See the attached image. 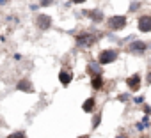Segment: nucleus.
I'll return each mask as SVG.
<instances>
[{
    "label": "nucleus",
    "instance_id": "1",
    "mask_svg": "<svg viewBox=\"0 0 151 138\" xmlns=\"http://www.w3.org/2000/svg\"><path fill=\"white\" fill-rule=\"evenodd\" d=\"M107 25H109L110 30L117 32V30H123V28L128 25V18L123 16V14H114V16H110V18L107 20Z\"/></svg>",
    "mask_w": 151,
    "mask_h": 138
},
{
    "label": "nucleus",
    "instance_id": "2",
    "mask_svg": "<svg viewBox=\"0 0 151 138\" xmlns=\"http://www.w3.org/2000/svg\"><path fill=\"white\" fill-rule=\"evenodd\" d=\"M117 57H119V51H117V50H112V48L101 50V51L98 53V62H100L101 65H109V64L116 62Z\"/></svg>",
    "mask_w": 151,
    "mask_h": 138
},
{
    "label": "nucleus",
    "instance_id": "3",
    "mask_svg": "<svg viewBox=\"0 0 151 138\" xmlns=\"http://www.w3.org/2000/svg\"><path fill=\"white\" fill-rule=\"evenodd\" d=\"M146 50H147V43L146 41H139V39L130 41L128 46H126V51L132 53V55H142Z\"/></svg>",
    "mask_w": 151,
    "mask_h": 138
},
{
    "label": "nucleus",
    "instance_id": "4",
    "mask_svg": "<svg viewBox=\"0 0 151 138\" xmlns=\"http://www.w3.org/2000/svg\"><path fill=\"white\" fill-rule=\"evenodd\" d=\"M137 28L142 34H149L151 32V14H140L137 20Z\"/></svg>",
    "mask_w": 151,
    "mask_h": 138
},
{
    "label": "nucleus",
    "instance_id": "5",
    "mask_svg": "<svg viewBox=\"0 0 151 138\" xmlns=\"http://www.w3.org/2000/svg\"><path fill=\"white\" fill-rule=\"evenodd\" d=\"M75 41H77V44H78V46L87 48V46H91V44L96 41V37H94L91 32H82V34H78L77 37H75Z\"/></svg>",
    "mask_w": 151,
    "mask_h": 138
},
{
    "label": "nucleus",
    "instance_id": "6",
    "mask_svg": "<svg viewBox=\"0 0 151 138\" xmlns=\"http://www.w3.org/2000/svg\"><path fill=\"white\" fill-rule=\"evenodd\" d=\"M126 85H128V89H130L132 92H137V90L140 89V85H142V76H140L139 73H135V75H132V76H128Z\"/></svg>",
    "mask_w": 151,
    "mask_h": 138
},
{
    "label": "nucleus",
    "instance_id": "7",
    "mask_svg": "<svg viewBox=\"0 0 151 138\" xmlns=\"http://www.w3.org/2000/svg\"><path fill=\"white\" fill-rule=\"evenodd\" d=\"M36 25H37L41 30H48V28L52 27V16H50V14H37Z\"/></svg>",
    "mask_w": 151,
    "mask_h": 138
},
{
    "label": "nucleus",
    "instance_id": "8",
    "mask_svg": "<svg viewBox=\"0 0 151 138\" xmlns=\"http://www.w3.org/2000/svg\"><path fill=\"white\" fill-rule=\"evenodd\" d=\"M84 14H86V16H89V18L93 20V23H101V21H103V18H105L101 9H91V11H86Z\"/></svg>",
    "mask_w": 151,
    "mask_h": 138
},
{
    "label": "nucleus",
    "instance_id": "9",
    "mask_svg": "<svg viewBox=\"0 0 151 138\" xmlns=\"http://www.w3.org/2000/svg\"><path fill=\"white\" fill-rule=\"evenodd\" d=\"M16 89L20 90V92H32L34 90V87H32V83H30V80H27V78H23V80H20L18 82V85H16Z\"/></svg>",
    "mask_w": 151,
    "mask_h": 138
},
{
    "label": "nucleus",
    "instance_id": "10",
    "mask_svg": "<svg viewBox=\"0 0 151 138\" xmlns=\"http://www.w3.org/2000/svg\"><path fill=\"white\" fill-rule=\"evenodd\" d=\"M94 108H96V99H94V97H87V99L84 101V105H82V110H84L86 113H93Z\"/></svg>",
    "mask_w": 151,
    "mask_h": 138
},
{
    "label": "nucleus",
    "instance_id": "11",
    "mask_svg": "<svg viewBox=\"0 0 151 138\" xmlns=\"http://www.w3.org/2000/svg\"><path fill=\"white\" fill-rule=\"evenodd\" d=\"M91 85H93L94 90H100V89L103 87V76H101V75H94V76L91 78Z\"/></svg>",
    "mask_w": 151,
    "mask_h": 138
},
{
    "label": "nucleus",
    "instance_id": "12",
    "mask_svg": "<svg viewBox=\"0 0 151 138\" xmlns=\"http://www.w3.org/2000/svg\"><path fill=\"white\" fill-rule=\"evenodd\" d=\"M87 71L94 76V75H101V64L100 62H91L89 65H87Z\"/></svg>",
    "mask_w": 151,
    "mask_h": 138
},
{
    "label": "nucleus",
    "instance_id": "13",
    "mask_svg": "<svg viewBox=\"0 0 151 138\" xmlns=\"http://www.w3.org/2000/svg\"><path fill=\"white\" fill-rule=\"evenodd\" d=\"M59 82H60L64 87H68V85L71 83V75H69L68 71H60V73H59Z\"/></svg>",
    "mask_w": 151,
    "mask_h": 138
},
{
    "label": "nucleus",
    "instance_id": "14",
    "mask_svg": "<svg viewBox=\"0 0 151 138\" xmlns=\"http://www.w3.org/2000/svg\"><path fill=\"white\" fill-rule=\"evenodd\" d=\"M140 7H142V2H140V0H132L130 6H128V11H130V13H137Z\"/></svg>",
    "mask_w": 151,
    "mask_h": 138
},
{
    "label": "nucleus",
    "instance_id": "15",
    "mask_svg": "<svg viewBox=\"0 0 151 138\" xmlns=\"http://www.w3.org/2000/svg\"><path fill=\"white\" fill-rule=\"evenodd\" d=\"M101 117H103V115H101V112L94 113V117H93V122H91V127H93V129H96V127L101 124Z\"/></svg>",
    "mask_w": 151,
    "mask_h": 138
},
{
    "label": "nucleus",
    "instance_id": "16",
    "mask_svg": "<svg viewBox=\"0 0 151 138\" xmlns=\"http://www.w3.org/2000/svg\"><path fill=\"white\" fill-rule=\"evenodd\" d=\"M7 138H27V134H25V131H16V133L7 134Z\"/></svg>",
    "mask_w": 151,
    "mask_h": 138
},
{
    "label": "nucleus",
    "instance_id": "17",
    "mask_svg": "<svg viewBox=\"0 0 151 138\" xmlns=\"http://www.w3.org/2000/svg\"><path fill=\"white\" fill-rule=\"evenodd\" d=\"M53 2H55V0H41L39 6H41V7H48V6H52Z\"/></svg>",
    "mask_w": 151,
    "mask_h": 138
},
{
    "label": "nucleus",
    "instance_id": "18",
    "mask_svg": "<svg viewBox=\"0 0 151 138\" xmlns=\"http://www.w3.org/2000/svg\"><path fill=\"white\" fill-rule=\"evenodd\" d=\"M135 127H137V131H144V129H147V127H146V124H144L142 120H140V122H139V124H137Z\"/></svg>",
    "mask_w": 151,
    "mask_h": 138
},
{
    "label": "nucleus",
    "instance_id": "19",
    "mask_svg": "<svg viewBox=\"0 0 151 138\" xmlns=\"http://www.w3.org/2000/svg\"><path fill=\"white\" fill-rule=\"evenodd\" d=\"M133 101L137 105H140V103H144V96H137V97H133Z\"/></svg>",
    "mask_w": 151,
    "mask_h": 138
},
{
    "label": "nucleus",
    "instance_id": "20",
    "mask_svg": "<svg viewBox=\"0 0 151 138\" xmlns=\"http://www.w3.org/2000/svg\"><path fill=\"white\" fill-rule=\"evenodd\" d=\"M142 110H144V113H146V115H151V106L144 105V106H142Z\"/></svg>",
    "mask_w": 151,
    "mask_h": 138
},
{
    "label": "nucleus",
    "instance_id": "21",
    "mask_svg": "<svg viewBox=\"0 0 151 138\" xmlns=\"http://www.w3.org/2000/svg\"><path fill=\"white\" fill-rule=\"evenodd\" d=\"M71 4H75V6H80V4H84V2H87V0H69Z\"/></svg>",
    "mask_w": 151,
    "mask_h": 138
},
{
    "label": "nucleus",
    "instance_id": "22",
    "mask_svg": "<svg viewBox=\"0 0 151 138\" xmlns=\"http://www.w3.org/2000/svg\"><path fill=\"white\" fill-rule=\"evenodd\" d=\"M128 97H130V96H128V94H123V96H119V97H117V99H119V101H126V99H128Z\"/></svg>",
    "mask_w": 151,
    "mask_h": 138
},
{
    "label": "nucleus",
    "instance_id": "23",
    "mask_svg": "<svg viewBox=\"0 0 151 138\" xmlns=\"http://www.w3.org/2000/svg\"><path fill=\"white\" fill-rule=\"evenodd\" d=\"M146 83H149V85H151V71L146 75Z\"/></svg>",
    "mask_w": 151,
    "mask_h": 138
},
{
    "label": "nucleus",
    "instance_id": "24",
    "mask_svg": "<svg viewBox=\"0 0 151 138\" xmlns=\"http://www.w3.org/2000/svg\"><path fill=\"white\" fill-rule=\"evenodd\" d=\"M39 7H41V6H39V4H37V6H36V4H32V6H30V11H37V9H39Z\"/></svg>",
    "mask_w": 151,
    "mask_h": 138
},
{
    "label": "nucleus",
    "instance_id": "25",
    "mask_svg": "<svg viewBox=\"0 0 151 138\" xmlns=\"http://www.w3.org/2000/svg\"><path fill=\"white\" fill-rule=\"evenodd\" d=\"M7 2H9V0H0V6H6Z\"/></svg>",
    "mask_w": 151,
    "mask_h": 138
},
{
    "label": "nucleus",
    "instance_id": "26",
    "mask_svg": "<svg viewBox=\"0 0 151 138\" xmlns=\"http://www.w3.org/2000/svg\"><path fill=\"white\" fill-rule=\"evenodd\" d=\"M114 138H128L126 134H117V136H114Z\"/></svg>",
    "mask_w": 151,
    "mask_h": 138
},
{
    "label": "nucleus",
    "instance_id": "27",
    "mask_svg": "<svg viewBox=\"0 0 151 138\" xmlns=\"http://www.w3.org/2000/svg\"><path fill=\"white\" fill-rule=\"evenodd\" d=\"M78 138H89V136H87V134H80Z\"/></svg>",
    "mask_w": 151,
    "mask_h": 138
},
{
    "label": "nucleus",
    "instance_id": "28",
    "mask_svg": "<svg viewBox=\"0 0 151 138\" xmlns=\"http://www.w3.org/2000/svg\"><path fill=\"white\" fill-rule=\"evenodd\" d=\"M147 64H149V67H151V57H149V60H147Z\"/></svg>",
    "mask_w": 151,
    "mask_h": 138
}]
</instances>
